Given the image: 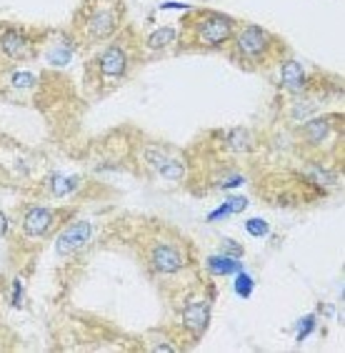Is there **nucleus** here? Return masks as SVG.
Wrapping results in <instances>:
<instances>
[{
	"instance_id": "obj_1",
	"label": "nucleus",
	"mask_w": 345,
	"mask_h": 353,
	"mask_svg": "<svg viewBox=\"0 0 345 353\" xmlns=\"http://www.w3.org/2000/svg\"><path fill=\"white\" fill-rule=\"evenodd\" d=\"M138 61V43L133 41L130 30L115 33L105 46L93 55V61L85 68V81H88L90 93H108L118 88L128 78L133 63Z\"/></svg>"
},
{
	"instance_id": "obj_2",
	"label": "nucleus",
	"mask_w": 345,
	"mask_h": 353,
	"mask_svg": "<svg viewBox=\"0 0 345 353\" xmlns=\"http://www.w3.org/2000/svg\"><path fill=\"white\" fill-rule=\"evenodd\" d=\"M225 48L230 58L245 70L275 68L285 58V43L255 23H238L236 33Z\"/></svg>"
},
{
	"instance_id": "obj_3",
	"label": "nucleus",
	"mask_w": 345,
	"mask_h": 353,
	"mask_svg": "<svg viewBox=\"0 0 345 353\" xmlns=\"http://www.w3.org/2000/svg\"><path fill=\"white\" fill-rule=\"evenodd\" d=\"M121 0H83L73 21V38L78 46L93 48L110 41L123 26Z\"/></svg>"
},
{
	"instance_id": "obj_4",
	"label": "nucleus",
	"mask_w": 345,
	"mask_h": 353,
	"mask_svg": "<svg viewBox=\"0 0 345 353\" xmlns=\"http://www.w3.org/2000/svg\"><path fill=\"white\" fill-rule=\"evenodd\" d=\"M143 263L156 279H173L190 265V251L183 238L168 228H153L150 236L140 241Z\"/></svg>"
},
{
	"instance_id": "obj_5",
	"label": "nucleus",
	"mask_w": 345,
	"mask_h": 353,
	"mask_svg": "<svg viewBox=\"0 0 345 353\" xmlns=\"http://www.w3.org/2000/svg\"><path fill=\"white\" fill-rule=\"evenodd\" d=\"M238 28L236 18L218 10L198 8L183 18L180 26V48L183 50H216L225 48Z\"/></svg>"
},
{
	"instance_id": "obj_6",
	"label": "nucleus",
	"mask_w": 345,
	"mask_h": 353,
	"mask_svg": "<svg viewBox=\"0 0 345 353\" xmlns=\"http://www.w3.org/2000/svg\"><path fill=\"white\" fill-rule=\"evenodd\" d=\"M340 138H343V123H338V118H313L300 128V148L305 156L320 161L343 145Z\"/></svg>"
},
{
	"instance_id": "obj_7",
	"label": "nucleus",
	"mask_w": 345,
	"mask_h": 353,
	"mask_svg": "<svg viewBox=\"0 0 345 353\" xmlns=\"http://www.w3.org/2000/svg\"><path fill=\"white\" fill-rule=\"evenodd\" d=\"M140 163L158 178L180 183L185 178V161L180 156H176L165 145H156V143H145L140 148Z\"/></svg>"
},
{
	"instance_id": "obj_8",
	"label": "nucleus",
	"mask_w": 345,
	"mask_h": 353,
	"mask_svg": "<svg viewBox=\"0 0 345 353\" xmlns=\"http://www.w3.org/2000/svg\"><path fill=\"white\" fill-rule=\"evenodd\" d=\"M38 48L35 41L21 28H3L0 30V55L13 63L33 61Z\"/></svg>"
},
{
	"instance_id": "obj_9",
	"label": "nucleus",
	"mask_w": 345,
	"mask_h": 353,
	"mask_svg": "<svg viewBox=\"0 0 345 353\" xmlns=\"http://www.w3.org/2000/svg\"><path fill=\"white\" fill-rule=\"evenodd\" d=\"M180 321H183V328L190 333V339L198 341L205 333L210 323V303L203 296H185L183 299V308H180Z\"/></svg>"
},
{
	"instance_id": "obj_10",
	"label": "nucleus",
	"mask_w": 345,
	"mask_h": 353,
	"mask_svg": "<svg viewBox=\"0 0 345 353\" xmlns=\"http://www.w3.org/2000/svg\"><path fill=\"white\" fill-rule=\"evenodd\" d=\"M58 216L61 213L50 211L45 205H30L23 213V221H21L23 238H28V241H41V238H45L55 228V223H58Z\"/></svg>"
},
{
	"instance_id": "obj_11",
	"label": "nucleus",
	"mask_w": 345,
	"mask_h": 353,
	"mask_svg": "<svg viewBox=\"0 0 345 353\" xmlns=\"http://www.w3.org/2000/svg\"><path fill=\"white\" fill-rule=\"evenodd\" d=\"M90 233H93V228H90L88 221H73L70 225H65L61 236H58V241H55L58 256H73L81 248H85L90 241Z\"/></svg>"
},
{
	"instance_id": "obj_12",
	"label": "nucleus",
	"mask_w": 345,
	"mask_h": 353,
	"mask_svg": "<svg viewBox=\"0 0 345 353\" xmlns=\"http://www.w3.org/2000/svg\"><path fill=\"white\" fill-rule=\"evenodd\" d=\"M280 78H283V88L288 90H300L305 85V70L298 61L293 58H285L280 63Z\"/></svg>"
},
{
	"instance_id": "obj_13",
	"label": "nucleus",
	"mask_w": 345,
	"mask_h": 353,
	"mask_svg": "<svg viewBox=\"0 0 345 353\" xmlns=\"http://www.w3.org/2000/svg\"><path fill=\"white\" fill-rule=\"evenodd\" d=\"M176 43H178V33L173 28H160V30H156L148 38V48H153V50H168Z\"/></svg>"
},
{
	"instance_id": "obj_14",
	"label": "nucleus",
	"mask_w": 345,
	"mask_h": 353,
	"mask_svg": "<svg viewBox=\"0 0 345 353\" xmlns=\"http://www.w3.org/2000/svg\"><path fill=\"white\" fill-rule=\"evenodd\" d=\"M208 268H210V273H216V276H228V273L240 271V261L228 259V256H210Z\"/></svg>"
},
{
	"instance_id": "obj_15",
	"label": "nucleus",
	"mask_w": 345,
	"mask_h": 353,
	"mask_svg": "<svg viewBox=\"0 0 345 353\" xmlns=\"http://www.w3.org/2000/svg\"><path fill=\"white\" fill-rule=\"evenodd\" d=\"M236 291H238V296H240V299H251V293H253V279L248 276V273H243V268L238 271Z\"/></svg>"
},
{
	"instance_id": "obj_16",
	"label": "nucleus",
	"mask_w": 345,
	"mask_h": 353,
	"mask_svg": "<svg viewBox=\"0 0 345 353\" xmlns=\"http://www.w3.org/2000/svg\"><path fill=\"white\" fill-rule=\"evenodd\" d=\"M248 233H251V236H265V233H268V223L253 218V221H248Z\"/></svg>"
},
{
	"instance_id": "obj_17",
	"label": "nucleus",
	"mask_w": 345,
	"mask_h": 353,
	"mask_svg": "<svg viewBox=\"0 0 345 353\" xmlns=\"http://www.w3.org/2000/svg\"><path fill=\"white\" fill-rule=\"evenodd\" d=\"M313 328H315V319H313V316H308V319L303 321V328L298 331V341H305V339H308V333H311Z\"/></svg>"
},
{
	"instance_id": "obj_18",
	"label": "nucleus",
	"mask_w": 345,
	"mask_h": 353,
	"mask_svg": "<svg viewBox=\"0 0 345 353\" xmlns=\"http://www.w3.org/2000/svg\"><path fill=\"white\" fill-rule=\"evenodd\" d=\"M225 203H228L230 213H238V211H243L245 205H248V201H245V198H228Z\"/></svg>"
}]
</instances>
